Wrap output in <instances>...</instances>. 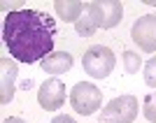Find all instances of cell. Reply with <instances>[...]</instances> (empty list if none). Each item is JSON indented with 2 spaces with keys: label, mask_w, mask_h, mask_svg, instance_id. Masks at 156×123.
Returning a JSON list of instances; mask_svg holds the SVG:
<instances>
[{
  "label": "cell",
  "mask_w": 156,
  "mask_h": 123,
  "mask_svg": "<svg viewBox=\"0 0 156 123\" xmlns=\"http://www.w3.org/2000/svg\"><path fill=\"white\" fill-rule=\"evenodd\" d=\"M54 19L37 9H14L2 23V42L9 56L28 65L40 63L54 53Z\"/></svg>",
  "instance_id": "6da1fadb"
},
{
  "label": "cell",
  "mask_w": 156,
  "mask_h": 123,
  "mask_svg": "<svg viewBox=\"0 0 156 123\" xmlns=\"http://www.w3.org/2000/svg\"><path fill=\"white\" fill-rule=\"evenodd\" d=\"M82 65H84V72L91 74L93 79H105L110 77L114 65H117V58L112 53L110 46L105 44H93L84 51V58H82Z\"/></svg>",
  "instance_id": "7a4b0ae2"
},
{
  "label": "cell",
  "mask_w": 156,
  "mask_h": 123,
  "mask_svg": "<svg viewBox=\"0 0 156 123\" xmlns=\"http://www.w3.org/2000/svg\"><path fill=\"white\" fill-rule=\"evenodd\" d=\"M140 111V102L135 95H117L114 100L103 107L100 111V121L103 123H133Z\"/></svg>",
  "instance_id": "3957f363"
},
{
  "label": "cell",
  "mask_w": 156,
  "mask_h": 123,
  "mask_svg": "<svg viewBox=\"0 0 156 123\" xmlns=\"http://www.w3.org/2000/svg\"><path fill=\"white\" fill-rule=\"evenodd\" d=\"M70 104L72 109L82 114V116H91L100 109L103 104V93L96 84H89V81H79V84L72 86L70 91Z\"/></svg>",
  "instance_id": "277c9868"
},
{
  "label": "cell",
  "mask_w": 156,
  "mask_h": 123,
  "mask_svg": "<svg viewBox=\"0 0 156 123\" xmlns=\"http://www.w3.org/2000/svg\"><path fill=\"white\" fill-rule=\"evenodd\" d=\"M130 37L142 51H156V14H144L133 23Z\"/></svg>",
  "instance_id": "5b68a950"
},
{
  "label": "cell",
  "mask_w": 156,
  "mask_h": 123,
  "mask_svg": "<svg viewBox=\"0 0 156 123\" xmlns=\"http://www.w3.org/2000/svg\"><path fill=\"white\" fill-rule=\"evenodd\" d=\"M37 102H40V107L47 109V111H58L61 107H63V102H65V84L58 77L47 79L44 84L40 86Z\"/></svg>",
  "instance_id": "8992f818"
},
{
  "label": "cell",
  "mask_w": 156,
  "mask_h": 123,
  "mask_svg": "<svg viewBox=\"0 0 156 123\" xmlns=\"http://www.w3.org/2000/svg\"><path fill=\"white\" fill-rule=\"evenodd\" d=\"M98 28H103V9H100V2L93 0V2L84 5V12H82L79 21L75 23V30L82 37H91Z\"/></svg>",
  "instance_id": "52a82bcc"
},
{
  "label": "cell",
  "mask_w": 156,
  "mask_h": 123,
  "mask_svg": "<svg viewBox=\"0 0 156 123\" xmlns=\"http://www.w3.org/2000/svg\"><path fill=\"white\" fill-rule=\"evenodd\" d=\"M0 70H2V74H0V102L7 104L14 97V81H16L19 67H16V60L2 56L0 58Z\"/></svg>",
  "instance_id": "ba28073f"
},
{
  "label": "cell",
  "mask_w": 156,
  "mask_h": 123,
  "mask_svg": "<svg viewBox=\"0 0 156 123\" xmlns=\"http://www.w3.org/2000/svg\"><path fill=\"white\" fill-rule=\"evenodd\" d=\"M40 67L47 74H65L72 67V56L68 51H54L44 60H40Z\"/></svg>",
  "instance_id": "9c48e42d"
},
{
  "label": "cell",
  "mask_w": 156,
  "mask_h": 123,
  "mask_svg": "<svg viewBox=\"0 0 156 123\" xmlns=\"http://www.w3.org/2000/svg\"><path fill=\"white\" fill-rule=\"evenodd\" d=\"M54 9L58 14V19H63L65 23H77L82 12H84V2H79V0H56Z\"/></svg>",
  "instance_id": "30bf717a"
},
{
  "label": "cell",
  "mask_w": 156,
  "mask_h": 123,
  "mask_svg": "<svg viewBox=\"0 0 156 123\" xmlns=\"http://www.w3.org/2000/svg\"><path fill=\"white\" fill-rule=\"evenodd\" d=\"M103 9V28H114L124 16V7L119 0H98Z\"/></svg>",
  "instance_id": "8fae6325"
},
{
  "label": "cell",
  "mask_w": 156,
  "mask_h": 123,
  "mask_svg": "<svg viewBox=\"0 0 156 123\" xmlns=\"http://www.w3.org/2000/svg\"><path fill=\"white\" fill-rule=\"evenodd\" d=\"M121 60H124L126 74H135V72H140V56H137L135 51H124Z\"/></svg>",
  "instance_id": "7c38bea8"
},
{
  "label": "cell",
  "mask_w": 156,
  "mask_h": 123,
  "mask_svg": "<svg viewBox=\"0 0 156 123\" xmlns=\"http://www.w3.org/2000/svg\"><path fill=\"white\" fill-rule=\"evenodd\" d=\"M142 114L149 123H156V93H149L142 102Z\"/></svg>",
  "instance_id": "4fadbf2b"
},
{
  "label": "cell",
  "mask_w": 156,
  "mask_h": 123,
  "mask_svg": "<svg viewBox=\"0 0 156 123\" xmlns=\"http://www.w3.org/2000/svg\"><path fill=\"white\" fill-rule=\"evenodd\" d=\"M144 84L156 88V56L144 63Z\"/></svg>",
  "instance_id": "5bb4252c"
},
{
  "label": "cell",
  "mask_w": 156,
  "mask_h": 123,
  "mask_svg": "<svg viewBox=\"0 0 156 123\" xmlns=\"http://www.w3.org/2000/svg\"><path fill=\"white\" fill-rule=\"evenodd\" d=\"M51 123H77L72 116H68V114H58V116H54Z\"/></svg>",
  "instance_id": "9a60e30c"
},
{
  "label": "cell",
  "mask_w": 156,
  "mask_h": 123,
  "mask_svg": "<svg viewBox=\"0 0 156 123\" xmlns=\"http://www.w3.org/2000/svg\"><path fill=\"white\" fill-rule=\"evenodd\" d=\"M2 123H26L23 118H19V116H9V118H5Z\"/></svg>",
  "instance_id": "2e32d148"
}]
</instances>
